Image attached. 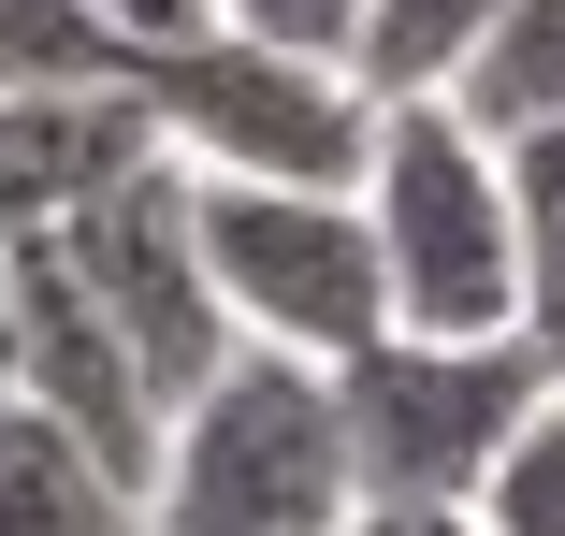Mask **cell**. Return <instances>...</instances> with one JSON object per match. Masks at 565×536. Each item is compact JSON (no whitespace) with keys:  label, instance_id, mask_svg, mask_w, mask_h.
Masks as SVG:
<instances>
[{"label":"cell","instance_id":"7","mask_svg":"<svg viewBox=\"0 0 565 536\" xmlns=\"http://www.w3.org/2000/svg\"><path fill=\"white\" fill-rule=\"evenodd\" d=\"M0 290H15V406H44L58 436H87L102 464L146 493V464H160V392L131 377V349L102 334V304L73 290L58 233H0Z\"/></svg>","mask_w":565,"mask_h":536},{"label":"cell","instance_id":"4","mask_svg":"<svg viewBox=\"0 0 565 536\" xmlns=\"http://www.w3.org/2000/svg\"><path fill=\"white\" fill-rule=\"evenodd\" d=\"M536 392L551 363L522 334H377L333 363V436H349V479L377 507H465Z\"/></svg>","mask_w":565,"mask_h":536},{"label":"cell","instance_id":"6","mask_svg":"<svg viewBox=\"0 0 565 536\" xmlns=\"http://www.w3.org/2000/svg\"><path fill=\"white\" fill-rule=\"evenodd\" d=\"M58 261L102 304V334L131 349V377L160 392V420L233 363V319H217V276H203V218H189V160H131L102 203H73Z\"/></svg>","mask_w":565,"mask_h":536},{"label":"cell","instance_id":"17","mask_svg":"<svg viewBox=\"0 0 565 536\" xmlns=\"http://www.w3.org/2000/svg\"><path fill=\"white\" fill-rule=\"evenodd\" d=\"M333 536H479V522H465V507H377V493H363Z\"/></svg>","mask_w":565,"mask_h":536},{"label":"cell","instance_id":"13","mask_svg":"<svg viewBox=\"0 0 565 536\" xmlns=\"http://www.w3.org/2000/svg\"><path fill=\"white\" fill-rule=\"evenodd\" d=\"M131 30L87 15V0H0V101H44V87H131Z\"/></svg>","mask_w":565,"mask_h":536},{"label":"cell","instance_id":"12","mask_svg":"<svg viewBox=\"0 0 565 536\" xmlns=\"http://www.w3.org/2000/svg\"><path fill=\"white\" fill-rule=\"evenodd\" d=\"M508 247H522V349L565 377V117L508 146Z\"/></svg>","mask_w":565,"mask_h":536},{"label":"cell","instance_id":"18","mask_svg":"<svg viewBox=\"0 0 565 536\" xmlns=\"http://www.w3.org/2000/svg\"><path fill=\"white\" fill-rule=\"evenodd\" d=\"M0 392H15V290H0Z\"/></svg>","mask_w":565,"mask_h":536},{"label":"cell","instance_id":"16","mask_svg":"<svg viewBox=\"0 0 565 536\" xmlns=\"http://www.w3.org/2000/svg\"><path fill=\"white\" fill-rule=\"evenodd\" d=\"M87 15H117L131 44H189V30H217V15H203V0H87Z\"/></svg>","mask_w":565,"mask_h":536},{"label":"cell","instance_id":"15","mask_svg":"<svg viewBox=\"0 0 565 536\" xmlns=\"http://www.w3.org/2000/svg\"><path fill=\"white\" fill-rule=\"evenodd\" d=\"M203 15L276 44V58H333V73H349V44H363V0H203Z\"/></svg>","mask_w":565,"mask_h":536},{"label":"cell","instance_id":"11","mask_svg":"<svg viewBox=\"0 0 565 536\" xmlns=\"http://www.w3.org/2000/svg\"><path fill=\"white\" fill-rule=\"evenodd\" d=\"M493 15H508V0H363L349 87L363 101H449V73L493 44Z\"/></svg>","mask_w":565,"mask_h":536},{"label":"cell","instance_id":"9","mask_svg":"<svg viewBox=\"0 0 565 536\" xmlns=\"http://www.w3.org/2000/svg\"><path fill=\"white\" fill-rule=\"evenodd\" d=\"M0 536H146V493L87 436H58L44 406L0 392Z\"/></svg>","mask_w":565,"mask_h":536},{"label":"cell","instance_id":"3","mask_svg":"<svg viewBox=\"0 0 565 536\" xmlns=\"http://www.w3.org/2000/svg\"><path fill=\"white\" fill-rule=\"evenodd\" d=\"M131 101L160 117V160L233 174V189H363V146H377V101L333 58H276L247 30L146 44L131 58Z\"/></svg>","mask_w":565,"mask_h":536},{"label":"cell","instance_id":"1","mask_svg":"<svg viewBox=\"0 0 565 536\" xmlns=\"http://www.w3.org/2000/svg\"><path fill=\"white\" fill-rule=\"evenodd\" d=\"M363 507L349 436H333V377L233 349L174 420H160V464H146V536H333Z\"/></svg>","mask_w":565,"mask_h":536},{"label":"cell","instance_id":"5","mask_svg":"<svg viewBox=\"0 0 565 536\" xmlns=\"http://www.w3.org/2000/svg\"><path fill=\"white\" fill-rule=\"evenodd\" d=\"M189 218H203V276H217V319L233 349H276V363H349L392 334L377 304V233L349 189H233V174H189Z\"/></svg>","mask_w":565,"mask_h":536},{"label":"cell","instance_id":"2","mask_svg":"<svg viewBox=\"0 0 565 536\" xmlns=\"http://www.w3.org/2000/svg\"><path fill=\"white\" fill-rule=\"evenodd\" d=\"M363 233L392 334H522V247H508V146L449 101H377L363 146Z\"/></svg>","mask_w":565,"mask_h":536},{"label":"cell","instance_id":"14","mask_svg":"<svg viewBox=\"0 0 565 536\" xmlns=\"http://www.w3.org/2000/svg\"><path fill=\"white\" fill-rule=\"evenodd\" d=\"M465 522L479 536H565V377L522 406V436L493 450V479L465 493Z\"/></svg>","mask_w":565,"mask_h":536},{"label":"cell","instance_id":"10","mask_svg":"<svg viewBox=\"0 0 565 536\" xmlns=\"http://www.w3.org/2000/svg\"><path fill=\"white\" fill-rule=\"evenodd\" d=\"M449 117L493 131V146H522V131H551V117H565V0H508L493 44L449 73Z\"/></svg>","mask_w":565,"mask_h":536},{"label":"cell","instance_id":"8","mask_svg":"<svg viewBox=\"0 0 565 536\" xmlns=\"http://www.w3.org/2000/svg\"><path fill=\"white\" fill-rule=\"evenodd\" d=\"M131 160H160V117L131 87H44L0 101V233H58L73 203H102Z\"/></svg>","mask_w":565,"mask_h":536}]
</instances>
